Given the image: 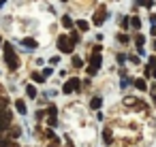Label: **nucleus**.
<instances>
[{
    "label": "nucleus",
    "instance_id": "f8f14e48",
    "mask_svg": "<svg viewBox=\"0 0 156 147\" xmlns=\"http://www.w3.org/2000/svg\"><path fill=\"white\" fill-rule=\"evenodd\" d=\"M103 138H105V143H111V138H113V136H111V130H109V128H105V132H103Z\"/></svg>",
    "mask_w": 156,
    "mask_h": 147
},
{
    "label": "nucleus",
    "instance_id": "b1692460",
    "mask_svg": "<svg viewBox=\"0 0 156 147\" xmlns=\"http://www.w3.org/2000/svg\"><path fill=\"white\" fill-rule=\"evenodd\" d=\"M154 104H156V96H154Z\"/></svg>",
    "mask_w": 156,
    "mask_h": 147
},
{
    "label": "nucleus",
    "instance_id": "2eb2a0df",
    "mask_svg": "<svg viewBox=\"0 0 156 147\" xmlns=\"http://www.w3.org/2000/svg\"><path fill=\"white\" fill-rule=\"evenodd\" d=\"M32 79H34V81H39V83H43L45 75H43V73H34V75H32Z\"/></svg>",
    "mask_w": 156,
    "mask_h": 147
},
{
    "label": "nucleus",
    "instance_id": "9d476101",
    "mask_svg": "<svg viewBox=\"0 0 156 147\" xmlns=\"http://www.w3.org/2000/svg\"><path fill=\"white\" fill-rule=\"evenodd\" d=\"M101 104H103L101 98H92V100H90V107H92V109H101Z\"/></svg>",
    "mask_w": 156,
    "mask_h": 147
},
{
    "label": "nucleus",
    "instance_id": "6e6552de",
    "mask_svg": "<svg viewBox=\"0 0 156 147\" xmlns=\"http://www.w3.org/2000/svg\"><path fill=\"white\" fill-rule=\"evenodd\" d=\"M75 26H77V28H79V30H81V32H86V30H88V28H90V24H88V22H83V19H79V22H77V24H75Z\"/></svg>",
    "mask_w": 156,
    "mask_h": 147
},
{
    "label": "nucleus",
    "instance_id": "f03ea898",
    "mask_svg": "<svg viewBox=\"0 0 156 147\" xmlns=\"http://www.w3.org/2000/svg\"><path fill=\"white\" fill-rule=\"evenodd\" d=\"M73 45H75V43H73L71 36H64V34L58 36V49H60L62 53H71V51H73Z\"/></svg>",
    "mask_w": 156,
    "mask_h": 147
},
{
    "label": "nucleus",
    "instance_id": "7ed1b4c3",
    "mask_svg": "<svg viewBox=\"0 0 156 147\" xmlns=\"http://www.w3.org/2000/svg\"><path fill=\"white\" fill-rule=\"evenodd\" d=\"M11 121H13L11 111H2V113H0V132H5V130L11 126Z\"/></svg>",
    "mask_w": 156,
    "mask_h": 147
},
{
    "label": "nucleus",
    "instance_id": "aec40b11",
    "mask_svg": "<svg viewBox=\"0 0 156 147\" xmlns=\"http://www.w3.org/2000/svg\"><path fill=\"white\" fill-rule=\"evenodd\" d=\"M71 39H73V43H79V34L77 32H71Z\"/></svg>",
    "mask_w": 156,
    "mask_h": 147
},
{
    "label": "nucleus",
    "instance_id": "6ab92c4d",
    "mask_svg": "<svg viewBox=\"0 0 156 147\" xmlns=\"http://www.w3.org/2000/svg\"><path fill=\"white\" fill-rule=\"evenodd\" d=\"M2 147H20V145H17V143H15V141H7V143H5V145H2Z\"/></svg>",
    "mask_w": 156,
    "mask_h": 147
},
{
    "label": "nucleus",
    "instance_id": "4468645a",
    "mask_svg": "<svg viewBox=\"0 0 156 147\" xmlns=\"http://www.w3.org/2000/svg\"><path fill=\"white\" fill-rule=\"evenodd\" d=\"M130 26H133V28H141V19H139V17H133V19H130Z\"/></svg>",
    "mask_w": 156,
    "mask_h": 147
},
{
    "label": "nucleus",
    "instance_id": "0eeeda50",
    "mask_svg": "<svg viewBox=\"0 0 156 147\" xmlns=\"http://www.w3.org/2000/svg\"><path fill=\"white\" fill-rule=\"evenodd\" d=\"M22 45H26L28 49H37V41H34V39H24Z\"/></svg>",
    "mask_w": 156,
    "mask_h": 147
},
{
    "label": "nucleus",
    "instance_id": "20e7f679",
    "mask_svg": "<svg viewBox=\"0 0 156 147\" xmlns=\"http://www.w3.org/2000/svg\"><path fill=\"white\" fill-rule=\"evenodd\" d=\"M79 87H81L79 79H71V81H66V83H64V87H62V90H64V94H71V92H77Z\"/></svg>",
    "mask_w": 156,
    "mask_h": 147
},
{
    "label": "nucleus",
    "instance_id": "f257e3e1",
    "mask_svg": "<svg viewBox=\"0 0 156 147\" xmlns=\"http://www.w3.org/2000/svg\"><path fill=\"white\" fill-rule=\"evenodd\" d=\"M5 60H7V66H9V70H15V68L20 66V58L13 53V47H11L9 43H5Z\"/></svg>",
    "mask_w": 156,
    "mask_h": 147
},
{
    "label": "nucleus",
    "instance_id": "393cba45",
    "mask_svg": "<svg viewBox=\"0 0 156 147\" xmlns=\"http://www.w3.org/2000/svg\"><path fill=\"white\" fill-rule=\"evenodd\" d=\"M0 45H2V39H0Z\"/></svg>",
    "mask_w": 156,
    "mask_h": 147
},
{
    "label": "nucleus",
    "instance_id": "9b49d317",
    "mask_svg": "<svg viewBox=\"0 0 156 147\" xmlns=\"http://www.w3.org/2000/svg\"><path fill=\"white\" fill-rule=\"evenodd\" d=\"M15 107H17V111H20L22 115H26V104H24L22 100H17V102H15Z\"/></svg>",
    "mask_w": 156,
    "mask_h": 147
},
{
    "label": "nucleus",
    "instance_id": "39448f33",
    "mask_svg": "<svg viewBox=\"0 0 156 147\" xmlns=\"http://www.w3.org/2000/svg\"><path fill=\"white\" fill-rule=\"evenodd\" d=\"M105 17H107V15H105V9L101 7V9H98V13L94 15V24H96V26H101V24L105 22Z\"/></svg>",
    "mask_w": 156,
    "mask_h": 147
},
{
    "label": "nucleus",
    "instance_id": "a878e982",
    "mask_svg": "<svg viewBox=\"0 0 156 147\" xmlns=\"http://www.w3.org/2000/svg\"><path fill=\"white\" fill-rule=\"evenodd\" d=\"M154 47H156V43H154Z\"/></svg>",
    "mask_w": 156,
    "mask_h": 147
},
{
    "label": "nucleus",
    "instance_id": "ddd939ff",
    "mask_svg": "<svg viewBox=\"0 0 156 147\" xmlns=\"http://www.w3.org/2000/svg\"><path fill=\"white\" fill-rule=\"evenodd\" d=\"M62 24H64V28H73V19L71 17H62Z\"/></svg>",
    "mask_w": 156,
    "mask_h": 147
},
{
    "label": "nucleus",
    "instance_id": "4be33fe9",
    "mask_svg": "<svg viewBox=\"0 0 156 147\" xmlns=\"http://www.w3.org/2000/svg\"><path fill=\"white\" fill-rule=\"evenodd\" d=\"M152 36H156V26H152Z\"/></svg>",
    "mask_w": 156,
    "mask_h": 147
},
{
    "label": "nucleus",
    "instance_id": "1a4fd4ad",
    "mask_svg": "<svg viewBox=\"0 0 156 147\" xmlns=\"http://www.w3.org/2000/svg\"><path fill=\"white\" fill-rule=\"evenodd\" d=\"M135 87H137V90H147V85H145L143 79H135Z\"/></svg>",
    "mask_w": 156,
    "mask_h": 147
},
{
    "label": "nucleus",
    "instance_id": "dca6fc26",
    "mask_svg": "<svg viewBox=\"0 0 156 147\" xmlns=\"http://www.w3.org/2000/svg\"><path fill=\"white\" fill-rule=\"evenodd\" d=\"M26 94H28L30 98H34V96H37V90H34L32 85H28V87H26Z\"/></svg>",
    "mask_w": 156,
    "mask_h": 147
},
{
    "label": "nucleus",
    "instance_id": "412c9836",
    "mask_svg": "<svg viewBox=\"0 0 156 147\" xmlns=\"http://www.w3.org/2000/svg\"><path fill=\"white\" fill-rule=\"evenodd\" d=\"M139 5H143V7H152V2H150V0H139Z\"/></svg>",
    "mask_w": 156,
    "mask_h": 147
},
{
    "label": "nucleus",
    "instance_id": "5701e85b",
    "mask_svg": "<svg viewBox=\"0 0 156 147\" xmlns=\"http://www.w3.org/2000/svg\"><path fill=\"white\" fill-rule=\"evenodd\" d=\"M152 75H154V79H156V68H152Z\"/></svg>",
    "mask_w": 156,
    "mask_h": 147
},
{
    "label": "nucleus",
    "instance_id": "a211bd4d",
    "mask_svg": "<svg viewBox=\"0 0 156 147\" xmlns=\"http://www.w3.org/2000/svg\"><path fill=\"white\" fill-rule=\"evenodd\" d=\"M73 64H75L77 68H81V66H83V62H81V58H73Z\"/></svg>",
    "mask_w": 156,
    "mask_h": 147
},
{
    "label": "nucleus",
    "instance_id": "f3484780",
    "mask_svg": "<svg viewBox=\"0 0 156 147\" xmlns=\"http://www.w3.org/2000/svg\"><path fill=\"white\" fill-rule=\"evenodd\" d=\"M135 43H137V45H139V47H141V45H143V43H145V39H143V36H141V34H137V36H135Z\"/></svg>",
    "mask_w": 156,
    "mask_h": 147
},
{
    "label": "nucleus",
    "instance_id": "423d86ee",
    "mask_svg": "<svg viewBox=\"0 0 156 147\" xmlns=\"http://www.w3.org/2000/svg\"><path fill=\"white\" fill-rule=\"evenodd\" d=\"M90 62H92L90 66H92V68H96V70H98V68H101V64H103V60H101V56H98V53H94Z\"/></svg>",
    "mask_w": 156,
    "mask_h": 147
}]
</instances>
